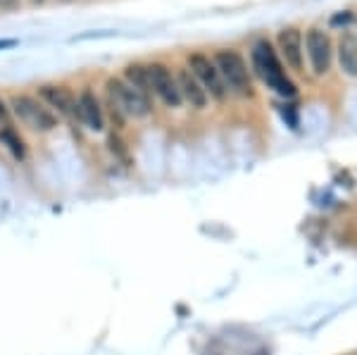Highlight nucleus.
I'll use <instances>...</instances> for the list:
<instances>
[{"label": "nucleus", "mask_w": 357, "mask_h": 355, "mask_svg": "<svg viewBox=\"0 0 357 355\" xmlns=\"http://www.w3.org/2000/svg\"><path fill=\"white\" fill-rule=\"evenodd\" d=\"M77 117H79V122H82L84 127H89L91 131L102 129V110L93 91L86 89L77 98Z\"/></svg>", "instance_id": "obj_10"}, {"label": "nucleus", "mask_w": 357, "mask_h": 355, "mask_svg": "<svg viewBox=\"0 0 357 355\" xmlns=\"http://www.w3.org/2000/svg\"><path fill=\"white\" fill-rule=\"evenodd\" d=\"M62 3H72V0H62Z\"/></svg>", "instance_id": "obj_19"}, {"label": "nucleus", "mask_w": 357, "mask_h": 355, "mask_svg": "<svg viewBox=\"0 0 357 355\" xmlns=\"http://www.w3.org/2000/svg\"><path fill=\"white\" fill-rule=\"evenodd\" d=\"M188 70L193 72V77L198 79L200 86H203L205 93L210 96V98H215V100L227 98L229 91L222 82L215 60H210V57L203 53H193V55H188Z\"/></svg>", "instance_id": "obj_4"}, {"label": "nucleus", "mask_w": 357, "mask_h": 355, "mask_svg": "<svg viewBox=\"0 0 357 355\" xmlns=\"http://www.w3.org/2000/svg\"><path fill=\"white\" fill-rule=\"evenodd\" d=\"M176 84H178V93H181V100H186L188 105L195 107V110H203V107H207V100H210V96L205 93V89L200 86L198 79L193 77L191 70H178Z\"/></svg>", "instance_id": "obj_9"}, {"label": "nucleus", "mask_w": 357, "mask_h": 355, "mask_svg": "<svg viewBox=\"0 0 357 355\" xmlns=\"http://www.w3.org/2000/svg\"><path fill=\"white\" fill-rule=\"evenodd\" d=\"M17 3H20V0H0V8H5V10H13Z\"/></svg>", "instance_id": "obj_17"}, {"label": "nucleus", "mask_w": 357, "mask_h": 355, "mask_svg": "<svg viewBox=\"0 0 357 355\" xmlns=\"http://www.w3.org/2000/svg\"><path fill=\"white\" fill-rule=\"evenodd\" d=\"M17 41L15 38H0V50H5V48H15Z\"/></svg>", "instance_id": "obj_16"}, {"label": "nucleus", "mask_w": 357, "mask_h": 355, "mask_svg": "<svg viewBox=\"0 0 357 355\" xmlns=\"http://www.w3.org/2000/svg\"><path fill=\"white\" fill-rule=\"evenodd\" d=\"M0 141L8 146V151L13 153L15 158H20V160H24L26 158V148H24V141L20 139V134H17L15 129H10V127H3L0 129Z\"/></svg>", "instance_id": "obj_14"}, {"label": "nucleus", "mask_w": 357, "mask_h": 355, "mask_svg": "<svg viewBox=\"0 0 357 355\" xmlns=\"http://www.w3.org/2000/svg\"><path fill=\"white\" fill-rule=\"evenodd\" d=\"M107 96H110L112 105L119 112L129 114V117H148L153 110L151 98L146 93H141L131 84H126L124 79H107Z\"/></svg>", "instance_id": "obj_3"}, {"label": "nucleus", "mask_w": 357, "mask_h": 355, "mask_svg": "<svg viewBox=\"0 0 357 355\" xmlns=\"http://www.w3.org/2000/svg\"><path fill=\"white\" fill-rule=\"evenodd\" d=\"M276 45H279V53L284 57V62L296 72H303V33L296 27H286L276 36Z\"/></svg>", "instance_id": "obj_8"}, {"label": "nucleus", "mask_w": 357, "mask_h": 355, "mask_svg": "<svg viewBox=\"0 0 357 355\" xmlns=\"http://www.w3.org/2000/svg\"><path fill=\"white\" fill-rule=\"evenodd\" d=\"M13 110L26 127H31L36 131H50L57 122L55 114L50 112L48 107H43L36 98H31V96H15Z\"/></svg>", "instance_id": "obj_5"}, {"label": "nucleus", "mask_w": 357, "mask_h": 355, "mask_svg": "<svg viewBox=\"0 0 357 355\" xmlns=\"http://www.w3.org/2000/svg\"><path fill=\"white\" fill-rule=\"evenodd\" d=\"M124 82L131 84L134 89H138L141 93L151 96V74H148V65H129L124 70Z\"/></svg>", "instance_id": "obj_13"}, {"label": "nucleus", "mask_w": 357, "mask_h": 355, "mask_svg": "<svg viewBox=\"0 0 357 355\" xmlns=\"http://www.w3.org/2000/svg\"><path fill=\"white\" fill-rule=\"evenodd\" d=\"M0 122H3V127H8V107L3 100H0Z\"/></svg>", "instance_id": "obj_15"}, {"label": "nucleus", "mask_w": 357, "mask_h": 355, "mask_svg": "<svg viewBox=\"0 0 357 355\" xmlns=\"http://www.w3.org/2000/svg\"><path fill=\"white\" fill-rule=\"evenodd\" d=\"M41 98L60 114H74L77 117V98L65 86H41Z\"/></svg>", "instance_id": "obj_12"}, {"label": "nucleus", "mask_w": 357, "mask_h": 355, "mask_svg": "<svg viewBox=\"0 0 357 355\" xmlns=\"http://www.w3.org/2000/svg\"><path fill=\"white\" fill-rule=\"evenodd\" d=\"M250 57H252V70L257 72V77H260L269 89L276 91L279 96H284V98H293V96H296V84L286 77L284 65H281L272 43L260 38V41L252 45Z\"/></svg>", "instance_id": "obj_1"}, {"label": "nucleus", "mask_w": 357, "mask_h": 355, "mask_svg": "<svg viewBox=\"0 0 357 355\" xmlns=\"http://www.w3.org/2000/svg\"><path fill=\"white\" fill-rule=\"evenodd\" d=\"M31 3H33V5H43L45 0H31Z\"/></svg>", "instance_id": "obj_18"}, {"label": "nucleus", "mask_w": 357, "mask_h": 355, "mask_svg": "<svg viewBox=\"0 0 357 355\" xmlns=\"http://www.w3.org/2000/svg\"><path fill=\"white\" fill-rule=\"evenodd\" d=\"M215 65L220 70V77L227 91H231L236 96H252V79L250 70H248L245 60L236 50H217L215 53Z\"/></svg>", "instance_id": "obj_2"}, {"label": "nucleus", "mask_w": 357, "mask_h": 355, "mask_svg": "<svg viewBox=\"0 0 357 355\" xmlns=\"http://www.w3.org/2000/svg\"><path fill=\"white\" fill-rule=\"evenodd\" d=\"M305 50H307L312 72L317 77H324L331 70V60H333V43L329 33L321 31V29H310L307 36H305Z\"/></svg>", "instance_id": "obj_6"}, {"label": "nucleus", "mask_w": 357, "mask_h": 355, "mask_svg": "<svg viewBox=\"0 0 357 355\" xmlns=\"http://www.w3.org/2000/svg\"><path fill=\"white\" fill-rule=\"evenodd\" d=\"M338 65L348 77H357V36L348 29H343L341 36H338Z\"/></svg>", "instance_id": "obj_11"}, {"label": "nucleus", "mask_w": 357, "mask_h": 355, "mask_svg": "<svg viewBox=\"0 0 357 355\" xmlns=\"http://www.w3.org/2000/svg\"><path fill=\"white\" fill-rule=\"evenodd\" d=\"M148 74H151V89L153 93L158 96L160 100L165 103V105L169 107H178L181 105V93H178V84H176V77L167 70L165 65H160V62H153V65H148Z\"/></svg>", "instance_id": "obj_7"}]
</instances>
